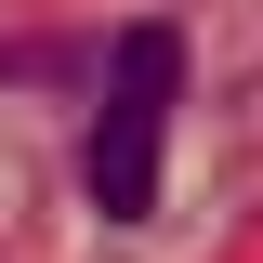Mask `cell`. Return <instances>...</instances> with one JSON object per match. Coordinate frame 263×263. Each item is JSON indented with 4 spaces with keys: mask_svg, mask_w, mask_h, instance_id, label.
I'll return each instance as SVG.
<instances>
[{
    "mask_svg": "<svg viewBox=\"0 0 263 263\" xmlns=\"http://www.w3.org/2000/svg\"><path fill=\"white\" fill-rule=\"evenodd\" d=\"M79 66H105L92 40H0V79H79Z\"/></svg>",
    "mask_w": 263,
    "mask_h": 263,
    "instance_id": "2",
    "label": "cell"
},
{
    "mask_svg": "<svg viewBox=\"0 0 263 263\" xmlns=\"http://www.w3.org/2000/svg\"><path fill=\"white\" fill-rule=\"evenodd\" d=\"M171 105H184V27L171 13H132L92 66V145H79V197L105 224H145L158 211V145H171Z\"/></svg>",
    "mask_w": 263,
    "mask_h": 263,
    "instance_id": "1",
    "label": "cell"
}]
</instances>
